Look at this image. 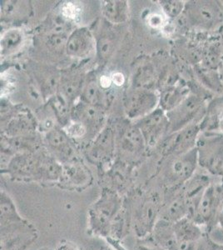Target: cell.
<instances>
[{"mask_svg":"<svg viewBox=\"0 0 223 250\" xmlns=\"http://www.w3.org/2000/svg\"><path fill=\"white\" fill-rule=\"evenodd\" d=\"M147 24L153 29H159L165 24L166 20L163 15L160 14H152L147 19Z\"/></svg>","mask_w":223,"mask_h":250,"instance_id":"cb8c5ba5","label":"cell"},{"mask_svg":"<svg viewBox=\"0 0 223 250\" xmlns=\"http://www.w3.org/2000/svg\"><path fill=\"white\" fill-rule=\"evenodd\" d=\"M213 250H223V246H219V247H215Z\"/></svg>","mask_w":223,"mask_h":250,"instance_id":"f1b7e54d","label":"cell"},{"mask_svg":"<svg viewBox=\"0 0 223 250\" xmlns=\"http://www.w3.org/2000/svg\"><path fill=\"white\" fill-rule=\"evenodd\" d=\"M60 12L62 17L66 20H75L81 15L82 8L75 2H66L62 3Z\"/></svg>","mask_w":223,"mask_h":250,"instance_id":"ac0fdd59","label":"cell"},{"mask_svg":"<svg viewBox=\"0 0 223 250\" xmlns=\"http://www.w3.org/2000/svg\"><path fill=\"white\" fill-rule=\"evenodd\" d=\"M79 86V81L77 78L66 80L63 84V93L67 97H71L74 95V93L78 90Z\"/></svg>","mask_w":223,"mask_h":250,"instance_id":"d4e9b609","label":"cell"},{"mask_svg":"<svg viewBox=\"0 0 223 250\" xmlns=\"http://www.w3.org/2000/svg\"><path fill=\"white\" fill-rule=\"evenodd\" d=\"M157 104L155 94L147 90H136L127 97L126 107L127 114L132 118L149 114Z\"/></svg>","mask_w":223,"mask_h":250,"instance_id":"8992f818","label":"cell"},{"mask_svg":"<svg viewBox=\"0 0 223 250\" xmlns=\"http://www.w3.org/2000/svg\"><path fill=\"white\" fill-rule=\"evenodd\" d=\"M55 250H82L80 249L79 245L74 243V242L68 241V240H63L60 242L58 245Z\"/></svg>","mask_w":223,"mask_h":250,"instance_id":"484cf974","label":"cell"},{"mask_svg":"<svg viewBox=\"0 0 223 250\" xmlns=\"http://www.w3.org/2000/svg\"><path fill=\"white\" fill-rule=\"evenodd\" d=\"M23 42V32L20 29L9 30L1 39V54L3 55L13 54L20 48Z\"/></svg>","mask_w":223,"mask_h":250,"instance_id":"8fae6325","label":"cell"},{"mask_svg":"<svg viewBox=\"0 0 223 250\" xmlns=\"http://www.w3.org/2000/svg\"><path fill=\"white\" fill-rule=\"evenodd\" d=\"M98 52H99V56L102 59L108 57L113 52L112 41L107 38H103L102 40H99L98 43Z\"/></svg>","mask_w":223,"mask_h":250,"instance_id":"603a6c76","label":"cell"},{"mask_svg":"<svg viewBox=\"0 0 223 250\" xmlns=\"http://www.w3.org/2000/svg\"><path fill=\"white\" fill-rule=\"evenodd\" d=\"M150 236L157 245L164 250H177L178 239L176 237L173 223L165 219H158Z\"/></svg>","mask_w":223,"mask_h":250,"instance_id":"52a82bcc","label":"cell"},{"mask_svg":"<svg viewBox=\"0 0 223 250\" xmlns=\"http://www.w3.org/2000/svg\"><path fill=\"white\" fill-rule=\"evenodd\" d=\"M145 142L140 129L138 128H130L127 129L123 136V148L129 152H137L141 150Z\"/></svg>","mask_w":223,"mask_h":250,"instance_id":"5bb4252c","label":"cell"},{"mask_svg":"<svg viewBox=\"0 0 223 250\" xmlns=\"http://www.w3.org/2000/svg\"><path fill=\"white\" fill-rule=\"evenodd\" d=\"M48 141L52 147L64 155H70L72 149L65 135L59 130H51L48 134Z\"/></svg>","mask_w":223,"mask_h":250,"instance_id":"9a60e30c","label":"cell"},{"mask_svg":"<svg viewBox=\"0 0 223 250\" xmlns=\"http://www.w3.org/2000/svg\"><path fill=\"white\" fill-rule=\"evenodd\" d=\"M214 195L212 190H206L201 198L198 204L195 217L201 221H205L209 219L214 208Z\"/></svg>","mask_w":223,"mask_h":250,"instance_id":"4fadbf2b","label":"cell"},{"mask_svg":"<svg viewBox=\"0 0 223 250\" xmlns=\"http://www.w3.org/2000/svg\"><path fill=\"white\" fill-rule=\"evenodd\" d=\"M64 132L68 136L79 139L84 136V134L87 132V128L82 125V123L74 121L66 126L64 128Z\"/></svg>","mask_w":223,"mask_h":250,"instance_id":"ffe728a7","label":"cell"},{"mask_svg":"<svg viewBox=\"0 0 223 250\" xmlns=\"http://www.w3.org/2000/svg\"><path fill=\"white\" fill-rule=\"evenodd\" d=\"M37 238V229L28 220L1 228V250H26Z\"/></svg>","mask_w":223,"mask_h":250,"instance_id":"3957f363","label":"cell"},{"mask_svg":"<svg viewBox=\"0 0 223 250\" xmlns=\"http://www.w3.org/2000/svg\"><path fill=\"white\" fill-rule=\"evenodd\" d=\"M135 250H166L157 245L151 236L147 238L139 239L138 244L136 245Z\"/></svg>","mask_w":223,"mask_h":250,"instance_id":"7402d4cb","label":"cell"},{"mask_svg":"<svg viewBox=\"0 0 223 250\" xmlns=\"http://www.w3.org/2000/svg\"><path fill=\"white\" fill-rule=\"evenodd\" d=\"M112 135L110 131H106L101 135V138L98 140L96 145L95 154L98 159H102L107 157L108 152L111 150V145H112Z\"/></svg>","mask_w":223,"mask_h":250,"instance_id":"e0dca14e","label":"cell"},{"mask_svg":"<svg viewBox=\"0 0 223 250\" xmlns=\"http://www.w3.org/2000/svg\"><path fill=\"white\" fill-rule=\"evenodd\" d=\"M112 79L109 77H107L106 75H103L102 77L100 78V80H99V83H100V86L102 87V88H108L110 87L111 84H112Z\"/></svg>","mask_w":223,"mask_h":250,"instance_id":"83f0119b","label":"cell"},{"mask_svg":"<svg viewBox=\"0 0 223 250\" xmlns=\"http://www.w3.org/2000/svg\"><path fill=\"white\" fill-rule=\"evenodd\" d=\"M102 12L104 17L112 23H122L128 16V6L124 1H104L102 2Z\"/></svg>","mask_w":223,"mask_h":250,"instance_id":"30bf717a","label":"cell"},{"mask_svg":"<svg viewBox=\"0 0 223 250\" xmlns=\"http://www.w3.org/2000/svg\"><path fill=\"white\" fill-rule=\"evenodd\" d=\"M82 98L86 104L96 106L102 100V94L96 82H90L82 91Z\"/></svg>","mask_w":223,"mask_h":250,"instance_id":"2e32d148","label":"cell"},{"mask_svg":"<svg viewBox=\"0 0 223 250\" xmlns=\"http://www.w3.org/2000/svg\"><path fill=\"white\" fill-rule=\"evenodd\" d=\"M0 208L1 228L9 227L27 221L20 215L14 200L4 190H1L0 193Z\"/></svg>","mask_w":223,"mask_h":250,"instance_id":"9c48e42d","label":"cell"},{"mask_svg":"<svg viewBox=\"0 0 223 250\" xmlns=\"http://www.w3.org/2000/svg\"><path fill=\"white\" fill-rule=\"evenodd\" d=\"M194 162L191 157H182L176 160L172 167V173L175 181H183L189 178L194 168Z\"/></svg>","mask_w":223,"mask_h":250,"instance_id":"7c38bea8","label":"cell"},{"mask_svg":"<svg viewBox=\"0 0 223 250\" xmlns=\"http://www.w3.org/2000/svg\"><path fill=\"white\" fill-rule=\"evenodd\" d=\"M101 250H114V249H110V248H104V249H102Z\"/></svg>","mask_w":223,"mask_h":250,"instance_id":"f546056e","label":"cell"},{"mask_svg":"<svg viewBox=\"0 0 223 250\" xmlns=\"http://www.w3.org/2000/svg\"><path fill=\"white\" fill-rule=\"evenodd\" d=\"M95 43L93 35L87 29H77L66 43V51L71 57L87 58L93 54Z\"/></svg>","mask_w":223,"mask_h":250,"instance_id":"277c9868","label":"cell"},{"mask_svg":"<svg viewBox=\"0 0 223 250\" xmlns=\"http://www.w3.org/2000/svg\"><path fill=\"white\" fill-rule=\"evenodd\" d=\"M123 206L122 199L112 191H105L88 210V230L93 235L108 239L111 227Z\"/></svg>","mask_w":223,"mask_h":250,"instance_id":"6da1fadb","label":"cell"},{"mask_svg":"<svg viewBox=\"0 0 223 250\" xmlns=\"http://www.w3.org/2000/svg\"><path fill=\"white\" fill-rule=\"evenodd\" d=\"M68 179H70L73 185H82L84 184L88 179H87V174L85 173V171L82 168H71L70 169H68Z\"/></svg>","mask_w":223,"mask_h":250,"instance_id":"44dd1931","label":"cell"},{"mask_svg":"<svg viewBox=\"0 0 223 250\" xmlns=\"http://www.w3.org/2000/svg\"><path fill=\"white\" fill-rule=\"evenodd\" d=\"M75 121L82 123L86 128L98 130L104 119V114L102 109L97 106L91 105L88 104H82L74 109Z\"/></svg>","mask_w":223,"mask_h":250,"instance_id":"ba28073f","label":"cell"},{"mask_svg":"<svg viewBox=\"0 0 223 250\" xmlns=\"http://www.w3.org/2000/svg\"><path fill=\"white\" fill-rule=\"evenodd\" d=\"M167 120L161 110H157L148 114L142 120L139 129L143 136L145 143L154 145L158 142L167 126Z\"/></svg>","mask_w":223,"mask_h":250,"instance_id":"5b68a950","label":"cell"},{"mask_svg":"<svg viewBox=\"0 0 223 250\" xmlns=\"http://www.w3.org/2000/svg\"><path fill=\"white\" fill-rule=\"evenodd\" d=\"M112 81H113V83L115 84L116 86H120L123 85L125 83V77L123 74H122L120 72H116V73H114V74L112 75Z\"/></svg>","mask_w":223,"mask_h":250,"instance_id":"4316f807","label":"cell"},{"mask_svg":"<svg viewBox=\"0 0 223 250\" xmlns=\"http://www.w3.org/2000/svg\"><path fill=\"white\" fill-rule=\"evenodd\" d=\"M51 250V249H40V250Z\"/></svg>","mask_w":223,"mask_h":250,"instance_id":"4dcf8cb0","label":"cell"},{"mask_svg":"<svg viewBox=\"0 0 223 250\" xmlns=\"http://www.w3.org/2000/svg\"><path fill=\"white\" fill-rule=\"evenodd\" d=\"M161 6L164 13L171 18L177 17L183 8V4L179 1H162Z\"/></svg>","mask_w":223,"mask_h":250,"instance_id":"d6986e66","label":"cell"},{"mask_svg":"<svg viewBox=\"0 0 223 250\" xmlns=\"http://www.w3.org/2000/svg\"><path fill=\"white\" fill-rule=\"evenodd\" d=\"M161 197L155 192L145 194L133 208V226L139 239L151 235L162 208Z\"/></svg>","mask_w":223,"mask_h":250,"instance_id":"7a4b0ae2","label":"cell"}]
</instances>
